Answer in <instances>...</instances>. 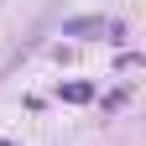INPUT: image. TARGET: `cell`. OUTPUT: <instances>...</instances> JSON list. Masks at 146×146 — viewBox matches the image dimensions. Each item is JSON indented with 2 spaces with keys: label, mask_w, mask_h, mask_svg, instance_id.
I'll return each mask as SVG.
<instances>
[{
  "label": "cell",
  "mask_w": 146,
  "mask_h": 146,
  "mask_svg": "<svg viewBox=\"0 0 146 146\" xmlns=\"http://www.w3.org/2000/svg\"><path fill=\"white\" fill-rule=\"evenodd\" d=\"M120 36V21H104V16H78V21H63V36Z\"/></svg>",
  "instance_id": "cell-1"
},
{
  "label": "cell",
  "mask_w": 146,
  "mask_h": 146,
  "mask_svg": "<svg viewBox=\"0 0 146 146\" xmlns=\"http://www.w3.org/2000/svg\"><path fill=\"white\" fill-rule=\"evenodd\" d=\"M0 146H16V141H0Z\"/></svg>",
  "instance_id": "cell-3"
},
{
  "label": "cell",
  "mask_w": 146,
  "mask_h": 146,
  "mask_svg": "<svg viewBox=\"0 0 146 146\" xmlns=\"http://www.w3.org/2000/svg\"><path fill=\"white\" fill-rule=\"evenodd\" d=\"M58 94H63L68 104H89V99H94V89H89V84H63Z\"/></svg>",
  "instance_id": "cell-2"
}]
</instances>
